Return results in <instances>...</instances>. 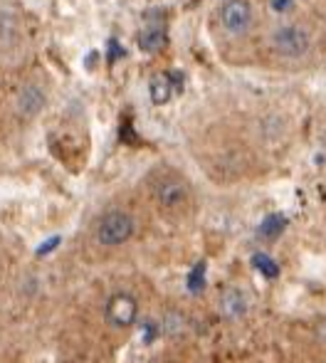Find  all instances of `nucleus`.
I'll return each instance as SVG.
<instances>
[{
    "label": "nucleus",
    "instance_id": "obj_3",
    "mask_svg": "<svg viewBox=\"0 0 326 363\" xmlns=\"http://www.w3.org/2000/svg\"><path fill=\"white\" fill-rule=\"evenodd\" d=\"M151 196H154L156 206L166 213H181L191 203V186L183 181L178 173L161 171L151 181Z\"/></svg>",
    "mask_w": 326,
    "mask_h": 363
},
{
    "label": "nucleus",
    "instance_id": "obj_6",
    "mask_svg": "<svg viewBox=\"0 0 326 363\" xmlns=\"http://www.w3.org/2000/svg\"><path fill=\"white\" fill-rule=\"evenodd\" d=\"M218 311L225 321H242L252 311V296L242 287H227L218 299Z\"/></svg>",
    "mask_w": 326,
    "mask_h": 363
},
{
    "label": "nucleus",
    "instance_id": "obj_8",
    "mask_svg": "<svg viewBox=\"0 0 326 363\" xmlns=\"http://www.w3.org/2000/svg\"><path fill=\"white\" fill-rule=\"evenodd\" d=\"M149 94L154 104H166L168 99L173 96V84H171V77L168 74H156L149 84Z\"/></svg>",
    "mask_w": 326,
    "mask_h": 363
},
{
    "label": "nucleus",
    "instance_id": "obj_11",
    "mask_svg": "<svg viewBox=\"0 0 326 363\" xmlns=\"http://www.w3.org/2000/svg\"><path fill=\"white\" fill-rule=\"evenodd\" d=\"M57 245H60V238H50V240H47V242H45V245H43V247H40V250H38V255H40V257H43V255L52 252V250H55V247H57Z\"/></svg>",
    "mask_w": 326,
    "mask_h": 363
},
{
    "label": "nucleus",
    "instance_id": "obj_5",
    "mask_svg": "<svg viewBox=\"0 0 326 363\" xmlns=\"http://www.w3.org/2000/svg\"><path fill=\"white\" fill-rule=\"evenodd\" d=\"M104 316L111 329H131L139 319V299L129 291H116L106 301Z\"/></svg>",
    "mask_w": 326,
    "mask_h": 363
},
{
    "label": "nucleus",
    "instance_id": "obj_4",
    "mask_svg": "<svg viewBox=\"0 0 326 363\" xmlns=\"http://www.w3.org/2000/svg\"><path fill=\"white\" fill-rule=\"evenodd\" d=\"M136 233V220L126 211H109L96 223V242L104 247H121L126 245Z\"/></svg>",
    "mask_w": 326,
    "mask_h": 363
},
{
    "label": "nucleus",
    "instance_id": "obj_2",
    "mask_svg": "<svg viewBox=\"0 0 326 363\" xmlns=\"http://www.w3.org/2000/svg\"><path fill=\"white\" fill-rule=\"evenodd\" d=\"M218 25L232 40H242L257 28V8L252 0H223L218 8Z\"/></svg>",
    "mask_w": 326,
    "mask_h": 363
},
{
    "label": "nucleus",
    "instance_id": "obj_1",
    "mask_svg": "<svg viewBox=\"0 0 326 363\" xmlns=\"http://www.w3.org/2000/svg\"><path fill=\"white\" fill-rule=\"evenodd\" d=\"M267 50L279 62L297 65L304 62L317 48V35L309 23L299 18H279L267 28Z\"/></svg>",
    "mask_w": 326,
    "mask_h": 363
},
{
    "label": "nucleus",
    "instance_id": "obj_7",
    "mask_svg": "<svg viewBox=\"0 0 326 363\" xmlns=\"http://www.w3.org/2000/svg\"><path fill=\"white\" fill-rule=\"evenodd\" d=\"M45 106V91L38 84H28L20 89L18 96V114L23 119H33L35 114H40V109Z\"/></svg>",
    "mask_w": 326,
    "mask_h": 363
},
{
    "label": "nucleus",
    "instance_id": "obj_10",
    "mask_svg": "<svg viewBox=\"0 0 326 363\" xmlns=\"http://www.w3.org/2000/svg\"><path fill=\"white\" fill-rule=\"evenodd\" d=\"M183 324H186V319H183L181 314H166V319H163L161 326H163V331H166L168 336H178L183 329H186Z\"/></svg>",
    "mask_w": 326,
    "mask_h": 363
},
{
    "label": "nucleus",
    "instance_id": "obj_9",
    "mask_svg": "<svg viewBox=\"0 0 326 363\" xmlns=\"http://www.w3.org/2000/svg\"><path fill=\"white\" fill-rule=\"evenodd\" d=\"M163 43H166V35H163L161 25H151V28H146L144 33L139 35V45H141V50H146V52L161 50Z\"/></svg>",
    "mask_w": 326,
    "mask_h": 363
}]
</instances>
